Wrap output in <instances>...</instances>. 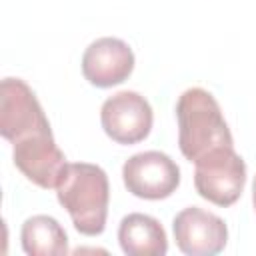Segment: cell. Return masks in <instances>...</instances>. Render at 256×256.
I'll return each instance as SVG.
<instances>
[{"instance_id": "cell-1", "label": "cell", "mask_w": 256, "mask_h": 256, "mask_svg": "<svg viewBox=\"0 0 256 256\" xmlns=\"http://www.w3.org/2000/svg\"><path fill=\"white\" fill-rule=\"evenodd\" d=\"M58 202L66 208L74 228L84 236H98L106 228L110 184L106 172L88 162L66 164L56 186Z\"/></svg>"}, {"instance_id": "cell-2", "label": "cell", "mask_w": 256, "mask_h": 256, "mask_svg": "<svg viewBox=\"0 0 256 256\" xmlns=\"http://www.w3.org/2000/svg\"><path fill=\"white\" fill-rule=\"evenodd\" d=\"M178 146L186 160L196 162L204 154L234 146L230 128L216 98L204 88H188L176 102Z\"/></svg>"}, {"instance_id": "cell-3", "label": "cell", "mask_w": 256, "mask_h": 256, "mask_svg": "<svg viewBox=\"0 0 256 256\" xmlns=\"http://www.w3.org/2000/svg\"><path fill=\"white\" fill-rule=\"evenodd\" d=\"M194 164V186L204 200L226 208L240 198L246 184V164L234 146L216 148Z\"/></svg>"}, {"instance_id": "cell-4", "label": "cell", "mask_w": 256, "mask_h": 256, "mask_svg": "<svg viewBox=\"0 0 256 256\" xmlns=\"http://www.w3.org/2000/svg\"><path fill=\"white\" fill-rule=\"evenodd\" d=\"M46 130H50V122L32 88L20 78H4L0 84V134L16 142Z\"/></svg>"}, {"instance_id": "cell-5", "label": "cell", "mask_w": 256, "mask_h": 256, "mask_svg": "<svg viewBox=\"0 0 256 256\" xmlns=\"http://www.w3.org/2000/svg\"><path fill=\"white\" fill-rule=\"evenodd\" d=\"M122 180L130 194L144 200H162L176 192L180 184V168L158 150L134 154L122 166Z\"/></svg>"}, {"instance_id": "cell-6", "label": "cell", "mask_w": 256, "mask_h": 256, "mask_svg": "<svg viewBox=\"0 0 256 256\" xmlns=\"http://www.w3.org/2000/svg\"><path fill=\"white\" fill-rule=\"evenodd\" d=\"M152 108L148 100L132 90H122L104 100L100 122L108 138L118 144H138L152 130Z\"/></svg>"}, {"instance_id": "cell-7", "label": "cell", "mask_w": 256, "mask_h": 256, "mask_svg": "<svg viewBox=\"0 0 256 256\" xmlns=\"http://www.w3.org/2000/svg\"><path fill=\"white\" fill-rule=\"evenodd\" d=\"M12 146L14 164L30 182L44 190L58 186L68 162L62 150L56 146L52 130L30 134L12 142Z\"/></svg>"}, {"instance_id": "cell-8", "label": "cell", "mask_w": 256, "mask_h": 256, "mask_svg": "<svg viewBox=\"0 0 256 256\" xmlns=\"http://www.w3.org/2000/svg\"><path fill=\"white\" fill-rule=\"evenodd\" d=\"M174 240L180 252L188 256H214L228 242L224 220L198 206H188L174 216Z\"/></svg>"}, {"instance_id": "cell-9", "label": "cell", "mask_w": 256, "mask_h": 256, "mask_svg": "<svg viewBox=\"0 0 256 256\" xmlns=\"http://www.w3.org/2000/svg\"><path fill=\"white\" fill-rule=\"evenodd\" d=\"M134 70L132 48L112 36L94 40L82 56V74L84 78L98 88H110L128 80Z\"/></svg>"}, {"instance_id": "cell-10", "label": "cell", "mask_w": 256, "mask_h": 256, "mask_svg": "<svg viewBox=\"0 0 256 256\" xmlns=\"http://www.w3.org/2000/svg\"><path fill=\"white\" fill-rule=\"evenodd\" d=\"M118 242L128 256H164L168 240L162 224L148 214H128L118 228Z\"/></svg>"}, {"instance_id": "cell-11", "label": "cell", "mask_w": 256, "mask_h": 256, "mask_svg": "<svg viewBox=\"0 0 256 256\" xmlns=\"http://www.w3.org/2000/svg\"><path fill=\"white\" fill-rule=\"evenodd\" d=\"M22 248L30 256H64L68 254V236L56 218L36 214L22 224Z\"/></svg>"}, {"instance_id": "cell-12", "label": "cell", "mask_w": 256, "mask_h": 256, "mask_svg": "<svg viewBox=\"0 0 256 256\" xmlns=\"http://www.w3.org/2000/svg\"><path fill=\"white\" fill-rule=\"evenodd\" d=\"M252 202H254V210H256V176H254V184H252Z\"/></svg>"}]
</instances>
